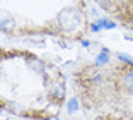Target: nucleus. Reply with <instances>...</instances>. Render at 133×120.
I'll use <instances>...</instances> for the list:
<instances>
[{"label":"nucleus","instance_id":"1a4fd4ad","mask_svg":"<svg viewBox=\"0 0 133 120\" xmlns=\"http://www.w3.org/2000/svg\"><path fill=\"white\" fill-rule=\"evenodd\" d=\"M90 31H92V33H99V31H101V26H99L97 22H92V24H90Z\"/></svg>","mask_w":133,"mask_h":120},{"label":"nucleus","instance_id":"f03ea898","mask_svg":"<svg viewBox=\"0 0 133 120\" xmlns=\"http://www.w3.org/2000/svg\"><path fill=\"white\" fill-rule=\"evenodd\" d=\"M14 26H16V21H14V17H12L10 12L0 10V29L7 31V29H12Z\"/></svg>","mask_w":133,"mask_h":120},{"label":"nucleus","instance_id":"39448f33","mask_svg":"<svg viewBox=\"0 0 133 120\" xmlns=\"http://www.w3.org/2000/svg\"><path fill=\"white\" fill-rule=\"evenodd\" d=\"M78 108H80V105H78L77 98H72V100L66 101V110H68V113H75Z\"/></svg>","mask_w":133,"mask_h":120},{"label":"nucleus","instance_id":"f8f14e48","mask_svg":"<svg viewBox=\"0 0 133 120\" xmlns=\"http://www.w3.org/2000/svg\"><path fill=\"white\" fill-rule=\"evenodd\" d=\"M131 27H133V21H131Z\"/></svg>","mask_w":133,"mask_h":120},{"label":"nucleus","instance_id":"7ed1b4c3","mask_svg":"<svg viewBox=\"0 0 133 120\" xmlns=\"http://www.w3.org/2000/svg\"><path fill=\"white\" fill-rule=\"evenodd\" d=\"M119 86L130 93H133V70H126L121 74V79H119Z\"/></svg>","mask_w":133,"mask_h":120},{"label":"nucleus","instance_id":"4468645a","mask_svg":"<svg viewBox=\"0 0 133 120\" xmlns=\"http://www.w3.org/2000/svg\"><path fill=\"white\" fill-rule=\"evenodd\" d=\"M56 120H60V118H56Z\"/></svg>","mask_w":133,"mask_h":120},{"label":"nucleus","instance_id":"6e6552de","mask_svg":"<svg viewBox=\"0 0 133 120\" xmlns=\"http://www.w3.org/2000/svg\"><path fill=\"white\" fill-rule=\"evenodd\" d=\"M51 93V96H55V98H63V86H55V89H51L50 91Z\"/></svg>","mask_w":133,"mask_h":120},{"label":"nucleus","instance_id":"0eeeda50","mask_svg":"<svg viewBox=\"0 0 133 120\" xmlns=\"http://www.w3.org/2000/svg\"><path fill=\"white\" fill-rule=\"evenodd\" d=\"M116 57L121 60L123 64H128V65H131L133 67V57L131 55H128V53H123V52H119V53H116Z\"/></svg>","mask_w":133,"mask_h":120},{"label":"nucleus","instance_id":"ddd939ff","mask_svg":"<svg viewBox=\"0 0 133 120\" xmlns=\"http://www.w3.org/2000/svg\"><path fill=\"white\" fill-rule=\"evenodd\" d=\"M0 113H2V108H0Z\"/></svg>","mask_w":133,"mask_h":120},{"label":"nucleus","instance_id":"9d476101","mask_svg":"<svg viewBox=\"0 0 133 120\" xmlns=\"http://www.w3.org/2000/svg\"><path fill=\"white\" fill-rule=\"evenodd\" d=\"M99 4H101L104 9H109V5H111V0H99Z\"/></svg>","mask_w":133,"mask_h":120},{"label":"nucleus","instance_id":"423d86ee","mask_svg":"<svg viewBox=\"0 0 133 120\" xmlns=\"http://www.w3.org/2000/svg\"><path fill=\"white\" fill-rule=\"evenodd\" d=\"M96 22L101 26V29H114V27H116V22H113V21H108V19H97Z\"/></svg>","mask_w":133,"mask_h":120},{"label":"nucleus","instance_id":"f257e3e1","mask_svg":"<svg viewBox=\"0 0 133 120\" xmlns=\"http://www.w3.org/2000/svg\"><path fill=\"white\" fill-rule=\"evenodd\" d=\"M56 21H58V26L62 27V31L72 33V31H75V29H78V27L82 26L84 16H82V12L75 7H65L58 12Z\"/></svg>","mask_w":133,"mask_h":120},{"label":"nucleus","instance_id":"9b49d317","mask_svg":"<svg viewBox=\"0 0 133 120\" xmlns=\"http://www.w3.org/2000/svg\"><path fill=\"white\" fill-rule=\"evenodd\" d=\"M82 45H84L85 48H89V47H90V41H87V39H82Z\"/></svg>","mask_w":133,"mask_h":120},{"label":"nucleus","instance_id":"20e7f679","mask_svg":"<svg viewBox=\"0 0 133 120\" xmlns=\"http://www.w3.org/2000/svg\"><path fill=\"white\" fill-rule=\"evenodd\" d=\"M108 64H109V50H108V48H102V52L96 57L94 65L96 67H104V65H108Z\"/></svg>","mask_w":133,"mask_h":120}]
</instances>
